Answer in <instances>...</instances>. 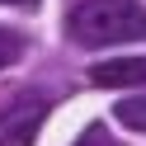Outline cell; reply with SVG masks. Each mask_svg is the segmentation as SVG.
<instances>
[{
  "mask_svg": "<svg viewBox=\"0 0 146 146\" xmlns=\"http://www.w3.org/2000/svg\"><path fill=\"white\" fill-rule=\"evenodd\" d=\"M90 80L99 90H137L146 85V57H108L90 66Z\"/></svg>",
  "mask_w": 146,
  "mask_h": 146,
  "instance_id": "cell-3",
  "label": "cell"
},
{
  "mask_svg": "<svg viewBox=\"0 0 146 146\" xmlns=\"http://www.w3.org/2000/svg\"><path fill=\"white\" fill-rule=\"evenodd\" d=\"M76 146H113V141H108V132H104V127H85Z\"/></svg>",
  "mask_w": 146,
  "mask_h": 146,
  "instance_id": "cell-6",
  "label": "cell"
},
{
  "mask_svg": "<svg viewBox=\"0 0 146 146\" xmlns=\"http://www.w3.org/2000/svg\"><path fill=\"white\" fill-rule=\"evenodd\" d=\"M113 113H118V123H123V127H132V132H146V94H123Z\"/></svg>",
  "mask_w": 146,
  "mask_h": 146,
  "instance_id": "cell-4",
  "label": "cell"
},
{
  "mask_svg": "<svg viewBox=\"0 0 146 146\" xmlns=\"http://www.w3.org/2000/svg\"><path fill=\"white\" fill-rule=\"evenodd\" d=\"M71 38L80 47H113V42L146 38V10L137 0H80L66 19Z\"/></svg>",
  "mask_w": 146,
  "mask_h": 146,
  "instance_id": "cell-1",
  "label": "cell"
},
{
  "mask_svg": "<svg viewBox=\"0 0 146 146\" xmlns=\"http://www.w3.org/2000/svg\"><path fill=\"white\" fill-rule=\"evenodd\" d=\"M19 57H24V33L0 29V71H5V66H14Z\"/></svg>",
  "mask_w": 146,
  "mask_h": 146,
  "instance_id": "cell-5",
  "label": "cell"
},
{
  "mask_svg": "<svg viewBox=\"0 0 146 146\" xmlns=\"http://www.w3.org/2000/svg\"><path fill=\"white\" fill-rule=\"evenodd\" d=\"M0 5H33V0H0Z\"/></svg>",
  "mask_w": 146,
  "mask_h": 146,
  "instance_id": "cell-7",
  "label": "cell"
},
{
  "mask_svg": "<svg viewBox=\"0 0 146 146\" xmlns=\"http://www.w3.org/2000/svg\"><path fill=\"white\" fill-rule=\"evenodd\" d=\"M52 113V94L47 90H19L10 104L0 108V146H33Z\"/></svg>",
  "mask_w": 146,
  "mask_h": 146,
  "instance_id": "cell-2",
  "label": "cell"
}]
</instances>
